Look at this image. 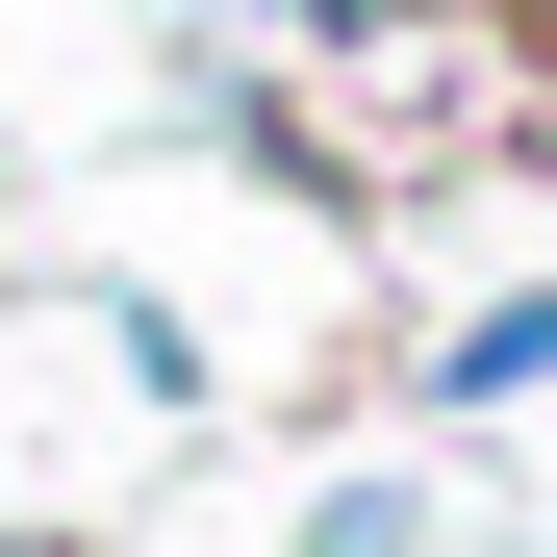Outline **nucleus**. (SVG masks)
Segmentation results:
<instances>
[{
    "label": "nucleus",
    "mask_w": 557,
    "mask_h": 557,
    "mask_svg": "<svg viewBox=\"0 0 557 557\" xmlns=\"http://www.w3.org/2000/svg\"><path fill=\"white\" fill-rule=\"evenodd\" d=\"M532 381H557V278H532V305H482V330L431 355V406H532Z\"/></svg>",
    "instance_id": "obj_1"
}]
</instances>
